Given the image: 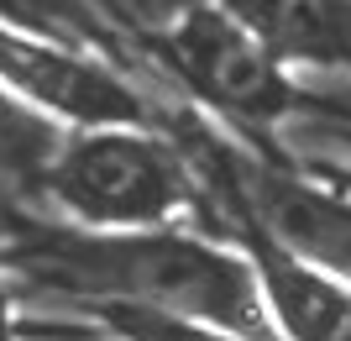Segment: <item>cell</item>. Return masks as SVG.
<instances>
[{"mask_svg":"<svg viewBox=\"0 0 351 341\" xmlns=\"http://www.w3.org/2000/svg\"><path fill=\"white\" fill-rule=\"evenodd\" d=\"M16 294L58 305H136L205 320L241 341H278L252 257L189 231H32L5 252Z\"/></svg>","mask_w":351,"mask_h":341,"instance_id":"cell-1","label":"cell"},{"mask_svg":"<svg viewBox=\"0 0 351 341\" xmlns=\"http://www.w3.org/2000/svg\"><path fill=\"white\" fill-rule=\"evenodd\" d=\"M47 200L79 231H152L189 205V168L147 126L69 137L43 174Z\"/></svg>","mask_w":351,"mask_h":341,"instance_id":"cell-2","label":"cell"},{"mask_svg":"<svg viewBox=\"0 0 351 341\" xmlns=\"http://www.w3.org/2000/svg\"><path fill=\"white\" fill-rule=\"evenodd\" d=\"M0 89L21 100L32 116L79 132H110V126H147L152 105L132 89L116 69L89 58L79 47H63L43 32L0 21Z\"/></svg>","mask_w":351,"mask_h":341,"instance_id":"cell-3","label":"cell"},{"mask_svg":"<svg viewBox=\"0 0 351 341\" xmlns=\"http://www.w3.org/2000/svg\"><path fill=\"white\" fill-rule=\"evenodd\" d=\"M168 53H173V63L189 74V84L199 95H210L215 105H226L241 121H278L299 100L289 74L220 5H205L189 21H178L168 32Z\"/></svg>","mask_w":351,"mask_h":341,"instance_id":"cell-4","label":"cell"},{"mask_svg":"<svg viewBox=\"0 0 351 341\" xmlns=\"http://www.w3.org/2000/svg\"><path fill=\"white\" fill-rule=\"evenodd\" d=\"M236 189L263 215V237L278 252L320 268L330 279L351 283V200L325 189H309L299 178H283L263 163H236Z\"/></svg>","mask_w":351,"mask_h":341,"instance_id":"cell-5","label":"cell"},{"mask_svg":"<svg viewBox=\"0 0 351 341\" xmlns=\"http://www.w3.org/2000/svg\"><path fill=\"white\" fill-rule=\"evenodd\" d=\"M278 69H351V0H215Z\"/></svg>","mask_w":351,"mask_h":341,"instance_id":"cell-6","label":"cell"},{"mask_svg":"<svg viewBox=\"0 0 351 341\" xmlns=\"http://www.w3.org/2000/svg\"><path fill=\"white\" fill-rule=\"evenodd\" d=\"M252 268H257L278 341H351V283L278 252L267 237Z\"/></svg>","mask_w":351,"mask_h":341,"instance_id":"cell-7","label":"cell"},{"mask_svg":"<svg viewBox=\"0 0 351 341\" xmlns=\"http://www.w3.org/2000/svg\"><path fill=\"white\" fill-rule=\"evenodd\" d=\"M58 148H63L58 126L43 121V116H32L21 100H11V95L0 89V189L43 178Z\"/></svg>","mask_w":351,"mask_h":341,"instance_id":"cell-8","label":"cell"},{"mask_svg":"<svg viewBox=\"0 0 351 341\" xmlns=\"http://www.w3.org/2000/svg\"><path fill=\"white\" fill-rule=\"evenodd\" d=\"M95 320L105 331H116L121 341H241L220 326L205 320H184V315H162V310H136V305H89Z\"/></svg>","mask_w":351,"mask_h":341,"instance_id":"cell-9","label":"cell"},{"mask_svg":"<svg viewBox=\"0 0 351 341\" xmlns=\"http://www.w3.org/2000/svg\"><path fill=\"white\" fill-rule=\"evenodd\" d=\"M16 336L21 341H121L100 320H79V315H16Z\"/></svg>","mask_w":351,"mask_h":341,"instance_id":"cell-10","label":"cell"},{"mask_svg":"<svg viewBox=\"0 0 351 341\" xmlns=\"http://www.w3.org/2000/svg\"><path fill=\"white\" fill-rule=\"evenodd\" d=\"M121 16H132L136 27H147V32H168L178 27V21H189L194 11H205V5H215V0H110Z\"/></svg>","mask_w":351,"mask_h":341,"instance_id":"cell-11","label":"cell"},{"mask_svg":"<svg viewBox=\"0 0 351 341\" xmlns=\"http://www.w3.org/2000/svg\"><path fill=\"white\" fill-rule=\"evenodd\" d=\"M0 341H21L16 336V310H11V283L0 273Z\"/></svg>","mask_w":351,"mask_h":341,"instance_id":"cell-12","label":"cell"},{"mask_svg":"<svg viewBox=\"0 0 351 341\" xmlns=\"http://www.w3.org/2000/svg\"><path fill=\"white\" fill-rule=\"evenodd\" d=\"M336 142H341V148H346V152H351V132H341V137H336Z\"/></svg>","mask_w":351,"mask_h":341,"instance_id":"cell-13","label":"cell"}]
</instances>
